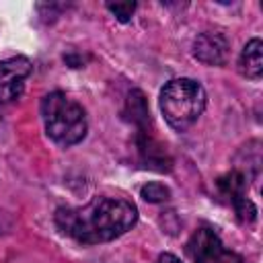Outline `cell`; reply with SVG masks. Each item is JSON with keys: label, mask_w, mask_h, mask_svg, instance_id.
I'll return each mask as SVG.
<instances>
[{"label": "cell", "mask_w": 263, "mask_h": 263, "mask_svg": "<svg viewBox=\"0 0 263 263\" xmlns=\"http://www.w3.org/2000/svg\"><path fill=\"white\" fill-rule=\"evenodd\" d=\"M138 220V210L127 199L97 197L82 208H60L58 228L84 245L109 242L127 232Z\"/></svg>", "instance_id": "6da1fadb"}, {"label": "cell", "mask_w": 263, "mask_h": 263, "mask_svg": "<svg viewBox=\"0 0 263 263\" xmlns=\"http://www.w3.org/2000/svg\"><path fill=\"white\" fill-rule=\"evenodd\" d=\"M41 115L47 136L58 144L70 146L86 136L84 109L64 92H49L41 103Z\"/></svg>", "instance_id": "7a4b0ae2"}, {"label": "cell", "mask_w": 263, "mask_h": 263, "mask_svg": "<svg viewBox=\"0 0 263 263\" xmlns=\"http://www.w3.org/2000/svg\"><path fill=\"white\" fill-rule=\"evenodd\" d=\"M205 107V90L191 78L171 80L160 92V109L171 127L183 132L197 121Z\"/></svg>", "instance_id": "3957f363"}, {"label": "cell", "mask_w": 263, "mask_h": 263, "mask_svg": "<svg viewBox=\"0 0 263 263\" xmlns=\"http://www.w3.org/2000/svg\"><path fill=\"white\" fill-rule=\"evenodd\" d=\"M187 253L195 263H242L240 255L226 249L220 236L208 226L193 232L187 242Z\"/></svg>", "instance_id": "277c9868"}, {"label": "cell", "mask_w": 263, "mask_h": 263, "mask_svg": "<svg viewBox=\"0 0 263 263\" xmlns=\"http://www.w3.org/2000/svg\"><path fill=\"white\" fill-rule=\"evenodd\" d=\"M31 74V62L27 58H10L0 62V103L16 101L25 88V80Z\"/></svg>", "instance_id": "5b68a950"}, {"label": "cell", "mask_w": 263, "mask_h": 263, "mask_svg": "<svg viewBox=\"0 0 263 263\" xmlns=\"http://www.w3.org/2000/svg\"><path fill=\"white\" fill-rule=\"evenodd\" d=\"M218 189L234 205V212L242 222H253L255 220L257 210H255L253 201L247 197V183H245V177L238 171H230L228 175L220 177L218 179Z\"/></svg>", "instance_id": "8992f818"}, {"label": "cell", "mask_w": 263, "mask_h": 263, "mask_svg": "<svg viewBox=\"0 0 263 263\" xmlns=\"http://www.w3.org/2000/svg\"><path fill=\"white\" fill-rule=\"evenodd\" d=\"M193 51H195V58L199 62H203L208 66H220L228 58L230 43H228L226 35H222L218 31H208L195 39Z\"/></svg>", "instance_id": "52a82bcc"}, {"label": "cell", "mask_w": 263, "mask_h": 263, "mask_svg": "<svg viewBox=\"0 0 263 263\" xmlns=\"http://www.w3.org/2000/svg\"><path fill=\"white\" fill-rule=\"evenodd\" d=\"M238 68L251 80L261 78V74H263V45L259 39H253L245 45L240 60H238Z\"/></svg>", "instance_id": "ba28073f"}, {"label": "cell", "mask_w": 263, "mask_h": 263, "mask_svg": "<svg viewBox=\"0 0 263 263\" xmlns=\"http://www.w3.org/2000/svg\"><path fill=\"white\" fill-rule=\"evenodd\" d=\"M127 113H129V119L140 127V132L146 127V123H150V113H148V107H146V99L140 90H132L129 99H127Z\"/></svg>", "instance_id": "9c48e42d"}, {"label": "cell", "mask_w": 263, "mask_h": 263, "mask_svg": "<svg viewBox=\"0 0 263 263\" xmlns=\"http://www.w3.org/2000/svg\"><path fill=\"white\" fill-rule=\"evenodd\" d=\"M140 193H142V197H144L146 201H152V203H160V201H166V199L171 197L168 187H164V185H160V183H148V185L142 187Z\"/></svg>", "instance_id": "30bf717a"}, {"label": "cell", "mask_w": 263, "mask_h": 263, "mask_svg": "<svg viewBox=\"0 0 263 263\" xmlns=\"http://www.w3.org/2000/svg\"><path fill=\"white\" fill-rule=\"evenodd\" d=\"M107 8H109L121 23H125V21L132 18V14H134V10H136V2H115V4L109 2Z\"/></svg>", "instance_id": "8fae6325"}, {"label": "cell", "mask_w": 263, "mask_h": 263, "mask_svg": "<svg viewBox=\"0 0 263 263\" xmlns=\"http://www.w3.org/2000/svg\"><path fill=\"white\" fill-rule=\"evenodd\" d=\"M158 263H181L175 255H171V253H164V255H160L158 257Z\"/></svg>", "instance_id": "7c38bea8"}]
</instances>
